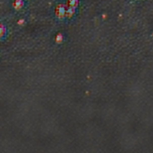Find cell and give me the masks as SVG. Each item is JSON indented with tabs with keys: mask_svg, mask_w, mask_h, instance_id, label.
Here are the masks:
<instances>
[{
	"mask_svg": "<svg viewBox=\"0 0 153 153\" xmlns=\"http://www.w3.org/2000/svg\"><path fill=\"white\" fill-rule=\"evenodd\" d=\"M5 28L2 25H0V37H2V36H3V34H5Z\"/></svg>",
	"mask_w": 153,
	"mask_h": 153,
	"instance_id": "5b68a950",
	"label": "cell"
},
{
	"mask_svg": "<svg viewBox=\"0 0 153 153\" xmlns=\"http://www.w3.org/2000/svg\"><path fill=\"white\" fill-rule=\"evenodd\" d=\"M56 14L57 16L62 17H63L66 13V8L64 5H59L57 7H56Z\"/></svg>",
	"mask_w": 153,
	"mask_h": 153,
	"instance_id": "6da1fadb",
	"label": "cell"
},
{
	"mask_svg": "<svg viewBox=\"0 0 153 153\" xmlns=\"http://www.w3.org/2000/svg\"><path fill=\"white\" fill-rule=\"evenodd\" d=\"M74 13V8H71L68 7V8H66V13L65 14L68 17H71Z\"/></svg>",
	"mask_w": 153,
	"mask_h": 153,
	"instance_id": "277c9868",
	"label": "cell"
},
{
	"mask_svg": "<svg viewBox=\"0 0 153 153\" xmlns=\"http://www.w3.org/2000/svg\"><path fill=\"white\" fill-rule=\"evenodd\" d=\"M79 1L78 0H68V7L75 8L78 5Z\"/></svg>",
	"mask_w": 153,
	"mask_h": 153,
	"instance_id": "7a4b0ae2",
	"label": "cell"
},
{
	"mask_svg": "<svg viewBox=\"0 0 153 153\" xmlns=\"http://www.w3.org/2000/svg\"><path fill=\"white\" fill-rule=\"evenodd\" d=\"M23 5V2L22 0H15L14 2V6L15 8L17 9H19V8H21Z\"/></svg>",
	"mask_w": 153,
	"mask_h": 153,
	"instance_id": "3957f363",
	"label": "cell"
}]
</instances>
